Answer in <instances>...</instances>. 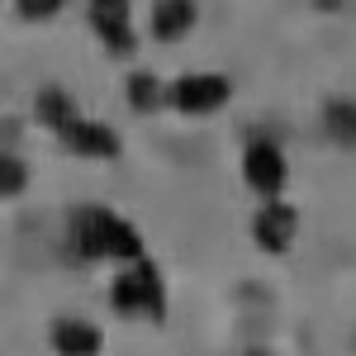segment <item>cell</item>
Masks as SVG:
<instances>
[{
  "label": "cell",
  "instance_id": "obj_10",
  "mask_svg": "<svg viewBox=\"0 0 356 356\" xmlns=\"http://www.w3.org/2000/svg\"><path fill=\"white\" fill-rule=\"evenodd\" d=\"M76 114H81L76 100H72L67 90H57V86H43V90L33 95V119H38L48 134H57V129H62L67 119H76Z\"/></svg>",
  "mask_w": 356,
  "mask_h": 356
},
{
  "label": "cell",
  "instance_id": "obj_9",
  "mask_svg": "<svg viewBox=\"0 0 356 356\" xmlns=\"http://www.w3.org/2000/svg\"><path fill=\"white\" fill-rule=\"evenodd\" d=\"M53 347L62 356H90V352H100V328L86 323V318H62L53 328Z\"/></svg>",
  "mask_w": 356,
  "mask_h": 356
},
{
  "label": "cell",
  "instance_id": "obj_11",
  "mask_svg": "<svg viewBox=\"0 0 356 356\" xmlns=\"http://www.w3.org/2000/svg\"><path fill=\"white\" fill-rule=\"evenodd\" d=\"M323 134L337 147H356V105L352 100H328L323 105Z\"/></svg>",
  "mask_w": 356,
  "mask_h": 356
},
{
  "label": "cell",
  "instance_id": "obj_14",
  "mask_svg": "<svg viewBox=\"0 0 356 356\" xmlns=\"http://www.w3.org/2000/svg\"><path fill=\"white\" fill-rule=\"evenodd\" d=\"M15 5H19V15H24V19H53L67 0H15Z\"/></svg>",
  "mask_w": 356,
  "mask_h": 356
},
{
  "label": "cell",
  "instance_id": "obj_8",
  "mask_svg": "<svg viewBox=\"0 0 356 356\" xmlns=\"http://www.w3.org/2000/svg\"><path fill=\"white\" fill-rule=\"evenodd\" d=\"M195 19H200V5L195 0H157L152 5V33L162 43H181L195 29Z\"/></svg>",
  "mask_w": 356,
  "mask_h": 356
},
{
  "label": "cell",
  "instance_id": "obj_12",
  "mask_svg": "<svg viewBox=\"0 0 356 356\" xmlns=\"http://www.w3.org/2000/svg\"><path fill=\"white\" fill-rule=\"evenodd\" d=\"M124 95H129V105H134L138 114H157L166 105V86L157 81L152 72H134L129 86H124Z\"/></svg>",
  "mask_w": 356,
  "mask_h": 356
},
{
  "label": "cell",
  "instance_id": "obj_5",
  "mask_svg": "<svg viewBox=\"0 0 356 356\" xmlns=\"http://www.w3.org/2000/svg\"><path fill=\"white\" fill-rule=\"evenodd\" d=\"M57 138H62V147L72 157H86V162H114L119 157V134L110 124H100V119H86V114L67 119L57 129Z\"/></svg>",
  "mask_w": 356,
  "mask_h": 356
},
{
  "label": "cell",
  "instance_id": "obj_4",
  "mask_svg": "<svg viewBox=\"0 0 356 356\" xmlns=\"http://www.w3.org/2000/svg\"><path fill=\"white\" fill-rule=\"evenodd\" d=\"M243 176H247V186L261 195V200H275V195L285 191V181H290V162H285L280 143H271V138H252L247 152H243Z\"/></svg>",
  "mask_w": 356,
  "mask_h": 356
},
{
  "label": "cell",
  "instance_id": "obj_3",
  "mask_svg": "<svg viewBox=\"0 0 356 356\" xmlns=\"http://www.w3.org/2000/svg\"><path fill=\"white\" fill-rule=\"evenodd\" d=\"M166 100L181 114H219L228 100H233V86L219 72H186L181 81L166 90Z\"/></svg>",
  "mask_w": 356,
  "mask_h": 356
},
{
  "label": "cell",
  "instance_id": "obj_7",
  "mask_svg": "<svg viewBox=\"0 0 356 356\" xmlns=\"http://www.w3.org/2000/svg\"><path fill=\"white\" fill-rule=\"evenodd\" d=\"M90 29L100 33L105 53L129 57L134 53V15H129V0H90Z\"/></svg>",
  "mask_w": 356,
  "mask_h": 356
},
{
  "label": "cell",
  "instance_id": "obj_2",
  "mask_svg": "<svg viewBox=\"0 0 356 356\" xmlns=\"http://www.w3.org/2000/svg\"><path fill=\"white\" fill-rule=\"evenodd\" d=\"M114 309L124 314V318H162L166 314V285H162V271L147 261V252L134 257V261H124V271L114 275V290H110Z\"/></svg>",
  "mask_w": 356,
  "mask_h": 356
},
{
  "label": "cell",
  "instance_id": "obj_1",
  "mask_svg": "<svg viewBox=\"0 0 356 356\" xmlns=\"http://www.w3.org/2000/svg\"><path fill=\"white\" fill-rule=\"evenodd\" d=\"M72 252L81 261H119L124 266V261L143 257V233L105 204H86L72 214Z\"/></svg>",
  "mask_w": 356,
  "mask_h": 356
},
{
  "label": "cell",
  "instance_id": "obj_6",
  "mask_svg": "<svg viewBox=\"0 0 356 356\" xmlns=\"http://www.w3.org/2000/svg\"><path fill=\"white\" fill-rule=\"evenodd\" d=\"M295 233H300V209H295V204H285L280 195L266 200V204L257 209V219H252V238H257L261 252H271V257L290 252Z\"/></svg>",
  "mask_w": 356,
  "mask_h": 356
},
{
  "label": "cell",
  "instance_id": "obj_13",
  "mask_svg": "<svg viewBox=\"0 0 356 356\" xmlns=\"http://www.w3.org/2000/svg\"><path fill=\"white\" fill-rule=\"evenodd\" d=\"M29 191V166L15 152H0V200H15Z\"/></svg>",
  "mask_w": 356,
  "mask_h": 356
}]
</instances>
